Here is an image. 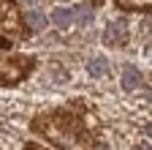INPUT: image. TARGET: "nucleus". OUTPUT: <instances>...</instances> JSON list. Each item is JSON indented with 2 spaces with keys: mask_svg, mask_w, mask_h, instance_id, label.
<instances>
[{
  "mask_svg": "<svg viewBox=\"0 0 152 150\" xmlns=\"http://www.w3.org/2000/svg\"><path fill=\"white\" fill-rule=\"evenodd\" d=\"M73 19H76V11H71V8H54L52 11V22L57 27H68Z\"/></svg>",
  "mask_w": 152,
  "mask_h": 150,
  "instance_id": "nucleus-1",
  "label": "nucleus"
},
{
  "mask_svg": "<svg viewBox=\"0 0 152 150\" xmlns=\"http://www.w3.org/2000/svg\"><path fill=\"white\" fill-rule=\"evenodd\" d=\"M122 85H125L128 90L139 87V85H141V74L133 68V66H125V68H122Z\"/></svg>",
  "mask_w": 152,
  "mask_h": 150,
  "instance_id": "nucleus-2",
  "label": "nucleus"
},
{
  "mask_svg": "<svg viewBox=\"0 0 152 150\" xmlns=\"http://www.w3.org/2000/svg\"><path fill=\"white\" fill-rule=\"evenodd\" d=\"M122 35H125V27L117 22V25H109V27H106L103 41H106V44H122Z\"/></svg>",
  "mask_w": 152,
  "mask_h": 150,
  "instance_id": "nucleus-3",
  "label": "nucleus"
},
{
  "mask_svg": "<svg viewBox=\"0 0 152 150\" xmlns=\"http://www.w3.org/2000/svg\"><path fill=\"white\" fill-rule=\"evenodd\" d=\"M90 74L92 77H106L109 74V66H106V60H101V58H95V60H90Z\"/></svg>",
  "mask_w": 152,
  "mask_h": 150,
  "instance_id": "nucleus-4",
  "label": "nucleus"
},
{
  "mask_svg": "<svg viewBox=\"0 0 152 150\" xmlns=\"http://www.w3.org/2000/svg\"><path fill=\"white\" fill-rule=\"evenodd\" d=\"M30 25L38 27V30H44V27H46V16H44L41 11H33V14H30Z\"/></svg>",
  "mask_w": 152,
  "mask_h": 150,
  "instance_id": "nucleus-5",
  "label": "nucleus"
},
{
  "mask_svg": "<svg viewBox=\"0 0 152 150\" xmlns=\"http://www.w3.org/2000/svg\"><path fill=\"white\" fill-rule=\"evenodd\" d=\"M30 3H35V0H30Z\"/></svg>",
  "mask_w": 152,
  "mask_h": 150,
  "instance_id": "nucleus-6",
  "label": "nucleus"
},
{
  "mask_svg": "<svg viewBox=\"0 0 152 150\" xmlns=\"http://www.w3.org/2000/svg\"><path fill=\"white\" fill-rule=\"evenodd\" d=\"M103 150H109V147H103Z\"/></svg>",
  "mask_w": 152,
  "mask_h": 150,
  "instance_id": "nucleus-7",
  "label": "nucleus"
}]
</instances>
